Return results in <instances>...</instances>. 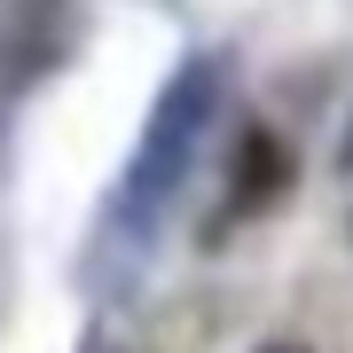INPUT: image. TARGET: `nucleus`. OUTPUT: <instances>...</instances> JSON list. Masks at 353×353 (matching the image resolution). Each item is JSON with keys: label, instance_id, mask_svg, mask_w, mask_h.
Instances as JSON below:
<instances>
[{"label": "nucleus", "instance_id": "1", "mask_svg": "<svg viewBox=\"0 0 353 353\" xmlns=\"http://www.w3.org/2000/svg\"><path fill=\"white\" fill-rule=\"evenodd\" d=\"M220 102H228L220 55H189V63H181V71L150 94V118H141L134 157H126V189H118L126 212H150V220H157L165 204L189 189V173L204 165V150H212Z\"/></svg>", "mask_w": 353, "mask_h": 353}, {"label": "nucleus", "instance_id": "2", "mask_svg": "<svg viewBox=\"0 0 353 353\" xmlns=\"http://www.w3.org/2000/svg\"><path fill=\"white\" fill-rule=\"evenodd\" d=\"M290 181H299L290 141L275 126H243L236 150H228V165H220V204H228V220H259V212H275V204L290 196Z\"/></svg>", "mask_w": 353, "mask_h": 353}, {"label": "nucleus", "instance_id": "5", "mask_svg": "<svg viewBox=\"0 0 353 353\" xmlns=\"http://www.w3.org/2000/svg\"><path fill=\"white\" fill-rule=\"evenodd\" d=\"M0 306H8V267H0Z\"/></svg>", "mask_w": 353, "mask_h": 353}, {"label": "nucleus", "instance_id": "3", "mask_svg": "<svg viewBox=\"0 0 353 353\" xmlns=\"http://www.w3.org/2000/svg\"><path fill=\"white\" fill-rule=\"evenodd\" d=\"M259 353H314V345H299V338H267Z\"/></svg>", "mask_w": 353, "mask_h": 353}, {"label": "nucleus", "instance_id": "4", "mask_svg": "<svg viewBox=\"0 0 353 353\" xmlns=\"http://www.w3.org/2000/svg\"><path fill=\"white\" fill-rule=\"evenodd\" d=\"M338 173H353V126L338 134Z\"/></svg>", "mask_w": 353, "mask_h": 353}]
</instances>
